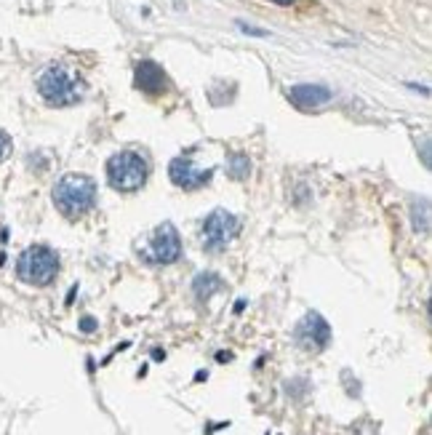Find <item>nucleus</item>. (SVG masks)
I'll return each mask as SVG.
<instances>
[{"instance_id":"f257e3e1","label":"nucleus","mask_w":432,"mask_h":435,"mask_svg":"<svg viewBox=\"0 0 432 435\" xmlns=\"http://www.w3.org/2000/svg\"><path fill=\"white\" fill-rule=\"evenodd\" d=\"M37 94L51 107H72L85 94V83L78 73H72L64 64H54L37 78Z\"/></svg>"},{"instance_id":"f03ea898","label":"nucleus","mask_w":432,"mask_h":435,"mask_svg":"<svg viewBox=\"0 0 432 435\" xmlns=\"http://www.w3.org/2000/svg\"><path fill=\"white\" fill-rule=\"evenodd\" d=\"M54 203L64 217L78 219L88 214L96 203V184L91 177L83 174H67L54 187Z\"/></svg>"},{"instance_id":"7ed1b4c3","label":"nucleus","mask_w":432,"mask_h":435,"mask_svg":"<svg viewBox=\"0 0 432 435\" xmlns=\"http://www.w3.org/2000/svg\"><path fill=\"white\" fill-rule=\"evenodd\" d=\"M16 275L30 286H48L59 275V256L48 246H30L16 259Z\"/></svg>"},{"instance_id":"20e7f679","label":"nucleus","mask_w":432,"mask_h":435,"mask_svg":"<svg viewBox=\"0 0 432 435\" xmlns=\"http://www.w3.org/2000/svg\"><path fill=\"white\" fill-rule=\"evenodd\" d=\"M147 174H150L147 160L133 150H123L107 160V179L120 193H136L147 181Z\"/></svg>"},{"instance_id":"39448f33","label":"nucleus","mask_w":432,"mask_h":435,"mask_svg":"<svg viewBox=\"0 0 432 435\" xmlns=\"http://www.w3.org/2000/svg\"><path fill=\"white\" fill-rule=\"evenodd\" d=\"M139 256L147 265H174L181 256V238L176 227L171 222L157 225L155 230L150 232L147 243L139 249Z\"/></svg>"},{"instance_id":"423d86ee","label":"nucleus","mask_w":432,"mask_h":435,"mask_svg":"<svg viewBox=\"0 0 432 435\" xmlns=\"http://www.w3.org/2000/svg\"><path fill=\"white\" fill-rule=\"evenodd\" d=\"M238 232H240L238 217L229 214L227 208H216V211H211L205 217L203 230H200V235H203V249L219 254V251H224L229 243L238 238Z\"/></svg>"},{"instance_id":"0eeeda50","label":"nucleus","mask_w":432,"mask_h":435,"mask_svg":"<svg viewBox=\"0 0 432 435\" xmlns=\"http://www.w3.org/2000/svg\"><path fill=\"white\" fill-rule=\"evenodd\" d=\"M294 342L304 352H320L331 342V326L320 313H307L294 328Z\"/></svg>"},{"instance_id":"6e6552de","label":"nucleus","mask_w":432,"mask_h":435,"mask_svg":"<svg viewBox=\"0 0 432 435\" xmlns=\"http://www.w3.org/2000/svg\"><path fill=\"white\" fill-rule=\"evenodd\" d=\"M171 181L181 190H200L214 179V169H195L190 157H174L168 166Z\"/></svg>"},{"instance_id":"1a4fd4ad","label":"nucleus","mask_w":432,"mask_h":435,"mask_svg":"<svg viewBox=\"0 0 432 435\" xmlns=\"http://www.w3.org/2000/svg\"><path fill=\"white\" fill-rule=\"evenodd\" d=\"M136 88L144 91V94H150V97H157V94H163L168 88V81H166V73H163V67L152 59H144L136 64Z\"/></svg>"},{"instance_id":"9d476101","label":"nucleus","mask_w":432,"mask_h":435,"mask_svg":"<svg viewBox=\"0 0 432 435\" xmlns=\"http://www.w3.org/2000/svg\"><path fill=\"white\" fill-rule=\"evenodd\" d=\"M288 99H291L294 107L299 109H318L331 102V91L318 83H301L288 88Z\"/></svg>"},{"instance_id":"9b49d317","label":"nucleus","mask_w":432,"mask_h":435,"mask_svg":"<svg viewBox=\"0 0 432 435\" xmlns=\"http://www.w3.org/2000/svg\"><path fill=\"white\" fill-rule=\"evenodd\" d=\"M222 289H224V280L219 278L216 273H200V275H195V280H192L195 299H200V302L211 299L216 291H222Z\"/></svg>"},{"instance_id":"f8f14e48","label":"nucleus","mask_w":432,"mask_h":435,"mask_svg":"<svg viewBox=\"0 0 432 435\" xmlns=\"http://www.w3.org/2000/svg\"><path fill=\"white\" fill-rule=\"evenodd\" d=\"M227 174H229V179H235V181L248 179V174H251V157L243 155V153H235V155H229Z\"/></svg>"},{"instance_id":"ddd939ff","label":"nucleus","mask_w":432,"mask_h":435,"mask_svg":"<svg viewBox=\"0 0 432 435\" xmlns=\"http://www.w3.org/2000/svg\"><path fill=\"white\" fill-rule=\"evenodd\" d=\"M8 155H11V136L6 131H0V160H6Z\"/></svg>"},{"instance_id":"4468645a","label":"nucleus","mask_w":432,"mask_h":435,"mask_svg":"<svg viewBox=\"0 0 432 435\" xmlns=\"http://www.w3.org/2000/svg\"><path fill=\"white\" fill-rule=\"evenodd\" d=\"M96 326H99V323H96L94 318H83V321H80V331H83V334H94Z\"/></svg>"},{"instance_id":"2eb2a0df","label":"nucleus","mask_w":432,"mask_h":435,"mask_svg":"<svg viewBox=\"0 0 432 435\" xmlns=\"http://www.w3.org/2000/svg\"><path fill=\"white\" fill-rule=\"evenodd\" d=\"M240 30H243V32H248V35H256V37H264V35H267L264 30H256V27H248V25H243V22H240Z\"/></svg>"},{"instance_id":"dca6fc26","label":"nucleus","mask_w":432,"mask_h":435,"mask_svg":"<svg viewBox=\"0 0 432 435\" xmlns=\"http://www.w3.org/2000/svg\"><path fill=\"white\" fill-rule=\"evenodd\" d=\"M152 361H166V350L155 347V350H152Z\"/></svg>"},{"instance_id":"f3484780","label":"nucleus","mask_w":432,"mask_h":435,"mask_svg":"<svg viewBox=\"0 0 432 435\" xmlns=\"http://www.w3.org/2000/svg\"><path fill=\"white\" fill-rule=\"evenodd\" d=\"M216 361H232V352H216Z\"/></svg>"},{"instance_id":"a211bd4d","label":"nucleus","mask_w":432,"mask_h":435,"mask_svg":"<svg viewBox=\"0 0 432 435\" xmlns=\"http://www.w3.org/2000/svg\"><path fill=\"white\" fill-rule=\"evenodd\" d=\"M272 3H277V6H291L294 0H272Z\"/></svg>"}]
</instances>
